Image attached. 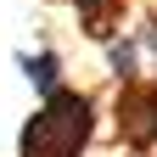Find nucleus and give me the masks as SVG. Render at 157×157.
Instances as JSON below:
<instances>
[{
    "instance_id": "1",
    "label": "nucleus",
    "mask_w": 157,
    "mask_h": 157,
    "mask_svg": "<svg viewBox=\"0 0 157 157\" xmlns=\"http://www.w3.org/2000/svg\"><path fill=\"white\" fill-rule=\"evenodd\" d=\"M95 135V95L56 84L51 95H39L34 118L17 135V157H84Z\"/></svg>"
},
{
    "instance_id": "2",
    "label": "nucleus",
    "mask_w": 157,
    "mask_h": 157,
    "mask_svg": "<svg viewBox=\"0 0 157 157\" xmlns=\"http://www.w3.org/2000/svg\"><path fill=\"white\" fill-rule=\"evenodd\" d=\"M112 118L129 151H157V78H124Z\"/></svg>"
},
{
    "instance_id": "3",
    "label": "nucleus",
    "mask_w": 157,
    "mask_h": 157,
    "mask_svg": "<svg viewBox=\"0 0 157 157\" xmlns=\"http://www.w3.org/2000/svg\"><path fill=\"white\" fill-rule=\"evenodd\" d=\"M67 6L78 11V28L90 39H101V45L124 28V0H67Z\"/></svg>"
},
{
    "instance_id": "4",
    "label": "nucleus",
    "mask_w": 157,
    "mask_h": 157,
    "mask_svg": "<svg viewBox=\"0 0 157 157\" xmlns=\"http://www.w3.org/2000/svg\"><path fill=\"white\" fill-rule=\"evenodd\" d=\"M23 67H28V84L39 95H51L56 84H62V62H56V51H39V56H23Z\"/></svg>"
},
{
    "instance_id": "5",
    "label": "nucleus",
    "mask_w": 157,
    "mask_h": 157,
    "mask_svg": "<svg viewBox=\"0 0 157 157\" xmlns=\"http://www.w3.org/2000/svg\"><path fill=\"white\" fill-rule=\"evenodd\" d=\"M140 45H146V51H151V62H157V11H151V17H146V28H140Z\"/></svg>"
}]
</instances>
